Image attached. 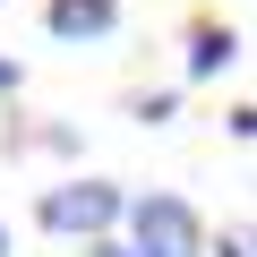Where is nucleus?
<instances>
[{
    "instance_id": "4",
    "label": "nucleus",
    "mask_w": 257,
    "mask_h": 257,
    "mask_svg": "<svg viewBox=\"0 0 257 257\" xmlns=\"http://www.w3.org/2000/svg\"><path fill=\"white\" fill-rule=\"evenodd\" d=\"M231 52H240V35H231V26H189V77H214Z\"/></svg>"
},
{
    "instance_id": "7",
    "label": "nucleus",
    "mask_w": 257,
    "mask_h": 257,
    "mask_svg": "<svg viewBox=\"0 0 257 257\" xmlns=\"http://www.w3.org/2000/svg\"><path fill=\"white\" fill-rule=\"evenodd\" d=\"M214 257H248V231H223V248Z\"/></svg>"
},
{
    "instance_id": "9",
    "label": "nucleus",
    "mask_w": 257,
    "mask_h": 257,
    "mask_svg": "<svg viewBox=\"0 0 257 257\" xmlns=\"http://www.w3.org/2000/svg\"><path fill=\"white\" fill-rule=\"evenodd\" d=\"M0 257H9V223H0Z\"/></svg>"
},
{
    "instance_id": "5",
    "label": "nucleus",
    "mask_w": 257,
    "mask_h": 257,
    "mask_svg": "<svg viewBox=\"0 0 257 257\" xmlns=\"http://www.w3.org/2000/svg\"><path fill=\"white\" fill-rule=\"evenodd\" d=\"M172 111H180V94H138V120H146V128H155V120H172Z\"/></svg>"
},
{
    "instance_id": "8",
    "label": "nucleus",
    "mask_w": 257,
    "mask_h": 257,
    "mask_svg": "<svg viewBox=\"0 0 257 257\" xmlns=\"http://www.w3.org/2000/svg\"><path fill=\"white\" fill-rule=\"evenodd\" d=\"M0 94H18V60L9 52H0Z\"/></svg>"
},
{
    "instance_id": "2",
    "label": "nucleus",
    "mask_w": 257,
    "mask_h": 257,
    "mask_svg": "<svg viewBox=\"0 0 257 257\" xmlns=\"http://www.w3.org/2000/svg\"><path fill=\"white\" fill-rule=\"evenodd\" d=\"M120 189L111 180H60V189H43V206H35V223L43 231H69V240H94V231H111L120 223Z\"/></svg>"
},
{
    "instance_id": "1",
    "label": "nucleus",
    "mask_w": 257,
    "mask_h": 257,
    "mask_svg": "<svg viewBox=\"0 0 257 257\" xmlns=\"http://www.w3.org/2000/svg\"><path fill=\"white\" fill-rule=\"evenodd\" d=\"M120 223H128V248L138 257H206V223L180 206V197H128L120 206Z\"/></svg>"
},
{
    "instance_id": "3",
    "label": "nucleus",
    "mask_w": 257,
    "mask_h": 257,
    "mask_svg": "<svg viewBox=\"0 0 257 257\" xmlns=\"http://www.w3.org/2000/svg\"><path fill=\"white\" fill-rule=\"evenodd\" d=\"M43 26L60 43H103L120 26V9H111V0H43Z\"/></svg>"
},
{
    "instance_id": "6",
    "label": "nucleus",
    "mask_w": 257,
    "mask_h": 257,
    "mask_svg": "<svg viewBox=\"0 0 257 257\" xmlns=\"http://www.w3.org/2000/svg\"><path fill=\"white\" fill-rule=\"evenodd\" d=\"M86 257H138V248H128V240H111V231H94V240H86Z\"/></svg>"
}]
</instances>
